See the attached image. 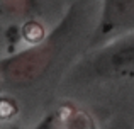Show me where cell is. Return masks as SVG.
Returning a JSON list of instances; mask_svg holds the SVG:
<instances>
[{"label": "cell", "instance_id": "obj_1", "mask_svg": "<svg viewBox=\"0 0 134 129\" xmlns=\"http://www.w3.org/2000/svg\"><path fill=\"white\" fill-rule=\"evenodd\" d=\"M48 65V54L46 53H29L22 54V58L9 61L5 66V75L10 82H26L39 75L43 68Z\"/></svg>", "mask_w": 134, "mask_h": 129}]
</instances>
